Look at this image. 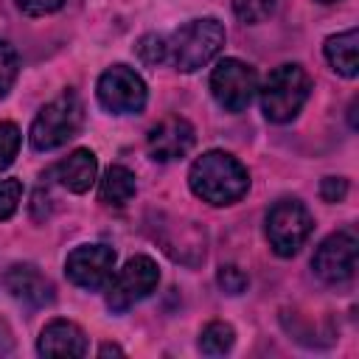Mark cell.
Wrapping results in <instances>:
<instances>
[{
  "label": "cell",
  "mask_w": 359,
  "mask_h": 359,
  "mask_svg": "<svg viewBox=\"0 0 359 359\" xmlns=\"http://www.w3.org/2000/svg\"><path fill=\"white\" fill-rule=\"evenodd\" d=\"M191 191L208 205H233L250 188L247 168L227 151H208L202 154L188 171Z\"/></svg>",
  "instance_id": "1"
},
{
  "label": "cell",
  "mask_w": 359,
  "mask_h": 359,
  "mask_svg": "<svg viewBox=\"0 0 359 359\" xmlns=\"http://www.w3.org/2000/svg\"><path fill=\"white\" fill-rule=\"evenodd\" d=\"M81 123H84V104L73 90H65L39 109V115L31 123L28 140L36 151H50L73 140Z\"/></svg>",
  "instance_id": "2"
},
{
  "label": "cell",
  "mask_w": 359,
  "mask_h": 359,
  "mask_svg": "<svg viewBox=\"0 0 359 359\" xmlns=\"http://www.w3.org/2000/svg\"><path fill=\"white\" fill-rule=\"evenodd\" d=\"M222 48H224V25L213 17H202L174 31L168 42V59L174 62L177 70L194 73L205 67Z\"/></svg>",
  "instance_id": "3"
},
{
  "label": "cell",
  "mask_w": 359,
  "mask_h": 359,
  "mask_svg": "<svg viewBox=\"0 0 359 359\" xmlns=\"http://www.w3.org/2000/svg\"><path fill=\"white\" fill-rule=\"evenodd\" d=\"M311 93V79L300 65L275 67L261 87V109L272 123L292 121Z\"/></svg>",
  "instance_id": "4"
},
{
  "label": "cell",
  "mask_w": 359,
  "mask_h": 359,
  "mask_svg": "<svg viewBox=\"0 0 359 359\" xmlns=\"http://www.w3.org/2000/svg\"><path fill=\"white\" fill-rule=\"evenodd\" d=\"M311 230L314 219L300 199H278L266 213V238L280 258L294 255L306 244Z\"/></svg>",
  "instance_id": "5"
},
{
  "label": "cell",
  "mask_w": 359,
  "mask_h": 359,
  "mask_svg": "<svg viewBox=\"0 0 359 359\" xmlns=\"http://www.w3.org/2000/svg\"><path fill=\"white\" fill-rule=\"evenodd\" d=\"M356 255H359L356 233L353 230H337L317 247V252L311 258V269L323 283L345 286L356 275Z\"/></svg>",
  "instance_id": "6"
},
{
  "label": "cell",
  "mask_w": 359,
  "mask_h": 359,
  "mask_svg": "<svg viewBox=\"0 0 359 359\" xmlns=\"http://www.w3.org/2000/svg\"><path fill=\"white\" fill-rule=\"evenodd\" d=\"M157 280H160L157 264L149 255H135V258H129L118 269L115 280L109 283V289H107V306L112 311H126L135 303H140L143 297H149L157 289Z\"/></svg>",
  "instance_id": "7"
},
{
  "label": "cell",
  "mask_w": 359,
  "mask_h": 359,
  "mask_svg": "<svg viewBox=\"0 0 359 359\" xmlns=\"http://www.w3.org/2000/svg\"><path fill=\"white\" fill-rule=\"evenodd\" d=\"M258 90V76L238 59H222L210 73V93L227 112H244Z\"/></svg>",
  "instance_id": "8"
},
{
  "label": "cell",
  "mask_w": 359,
  "mask_h": 359,
  "mask_svg": "<svg viewBox=\"0 0 359 359\" xmlns=\"http://www.w3.org/2000/svg\"><path fill=\"white\" fill-rule=\"evenodd\" d=\"M98 101L112 115H135L146 107V84L132 67L112 65L98 79Z\"/></svg>",
  "instance_id": "9"
},
{
  "label": "cell",
  "mask_w": 359,
  "mask_h": 359,
  "mask_svg": "<svg viewBox=\"0 0 359 359\" xmlns=\"http://www.w3.org/2000/svg\"><path fill=\"white\" fill-rule=\"evenodd\" d=\"M112 269H115V250L107 244L76 247L65 261V272H67L70 283L90 289V292L107 286V280L112 278Z\"/></svg>",
  "instance_id": "10"
},
{
  "label": "cell",
  "mask_w": 359,
  "mask_h": 359,
  "mask_svg": "<svg viewBox=\"0 0 359 359\" xmlns=\"http://www.w3.org/2000/svg\"><path fill=\"white\" fill-rule=\"evenodd\" d=\"M194 126L185 121V118H163L157 126L149 129V137H146V149L151 154V160L157 163H171V160H180L185 157L191 149H194Z\"/></svg>",
  "instance_id": "11"
},
{
  "label": "cell",
  "mask_w": 359,
  "mask_h": 359,
  "mask_svg": "<svg viewBox=\"0 0 359 359\" xmlns=\"http://www.w3.org/2000/svg\"><path fill=\"white\" fill-rule=\"evenodd\" d=\"M3 283H6V289H8L17 300H22V303L31 306V309L50 306L53 297H56L53 283H50L34 264H14V266H8L6 275H3Z\"/></svg>",
  "instance_id": "12"
},
{
  "label": "cell",
  "mask_w": 359,
  "mask_h": 359,
  "mask_svg": "<svg viewBox=\"0 0 359 359\" xmlns=\"http://www.w3.org/2000/svg\"><path fill=\"white\" fill-rule=\"evenodd\" d=\"M36 351L42 356H84L87 353V337L76 323L53 320L42 328Z\"/></svg>",
  "instance_id": "13"
},
{
  "label": "cell",
  "mask_w": 359,
  "mask_h": 359,
  "mask_svg": "<svg viewBox=\"0 0 359 359\" xmlns=\"http://www.w3.org/2000/svg\"><path fill=\"white\" fill-rule=\"evenodd\" d=\"M95 174H98V160L90 149H76L70 151L65 160H59L48 177H53L59 185H65L67 191L73 194H84L90 191V185L95 182Z\"/></svg>",
  "instance_id": "14"
},
{
  "label": "cell",
  "mask_w": 359,
  "mask_h": 359,
  "mask_svg": "<svg viewBox=\"0 0 359 359\" xmlns=\"http://www.w3.org/2000/svg\"><path fill=\"white\" fill-rule=\"evenodd\" d=\"M325 59L331 62V67L345 76L353 79L359 73V31L348 28L342 34H334L325 39Z\"/></svg>",
  "instance_id": "15"
},
{
  "label": "cell",
  "mask_w": 359,
  "mask_h": 359,
  "mask_svg": "<svg viewBox=\"0 0 359 359\" xmlns=\"http://www.w3.org/2000/svg\"><path fill=\"white\" fill-rule=\"evenodd\" d=\"M137 185H135V174L126 168V165H109L104 180H101V188H98V196L104 205L109 208H123L132 196H135Z\"/></svg>",
  "instance_id": "16"
},
{
  "label": "cell",
  "mask_w": 359,
  "mask_h": 359,
  "mask_svg": "<svg viewBox=\"0 0 359 359\" xmlns=\"http://www.w3.org/2000/svg\"><path fill=\"white\" fill-rule=\"evenodd\" d=\"M233 342H236V331H233V325H227L222 320L208 323L199 334V351L205 356H224L233 348Z\"/></svg>",
  "instance_id": "17"
},
{
  "label": "cell",
  "mask_w": 359,
  "mask_h": 359,
  "mask_svg": "<svg viewBox=\"0 0 359 359\" xmlns=\"http://www.w3.org/2000/svg\"><path fill=\"white\" fill-rule=\"evenodd\" d=\"M135 53H137V59L143 65H151L154 67V65H160V62L168 59V42L163 36H157V34H146V36L137 39Z\"/></svg>",
  "instance_id": "18"
},
{
  "label": "cell",
  "mask_w": 359,
  "mask_h": 359,
  "mask_svg": "<svg viewBox=\"0 0 359 359\" xmlns=\"http://www.w3.org/2000/svg\"><path fill=\"white\" fill-rule=\"evenodd\" d=\"M278 8V0H233V11L241 22H261L272 17Z\"/></svg>",
  "instance_id": "19"
},
{
  "label": "cell",
  "mask_w": 359,
  "mask_h": 359,
  "mask_svg": "<svg viewBox=\"0 0 359 359\" xmlns=\"http://www.w3.org/2000/svg\"><path fill=\"white\" fill-rule=\"evenodd\" d=\"M17 149H20V129L8 121H0V171L11 165V160L17 157Z\"/></svg>",
  "instance_id": "20"
},
{
  "label": "cell",
  "mask_w": 359,
  "mask_h": 359,
  "mask_svg": "<svg viewBox=\"0 0 359 359\" xmlns=\"http://www.w3.org/2000/svg\"><path fill=\"white\" fill-rule=\"evenodd\" d=\"M216 283H219V289H222L224 294H241V292L250 286V278H247L236 264H227V266L219 269Z\"/></svg>",
  "instance_id": "21"
},
{
  "label": "cell",
  "mask_w": 359,
  "mask_h": 359,
  "mask_svg": "<svg viewBox=\"0 0 359 359\" xmlns=\"http://www.w3.org/2000/svg\"><path fill=\"white\" fill-rule=\"evenodd\" d=\"M22 196V182L20 180H0V222L11 219Z\"/></svg>",
  "instance_id": "22"
},
{
  "label": "cell",
  "mask_w": 359,
  "mask_h": 359,
  "mask_svg": "<svg viewBox=\"0 0 359 359\" xmlns=\"http://www.w3.org/2000/svg\"><path fill=\"white\" fill-rule=\"evenodd\" d=\"M17 53L8 42H0V98L11 90L14 79H17Z\"/></svg>",
  "instance_id": "23"
},
{
  "label": "cell",
  "mask_w": 359,
  "mask_h": 359,
  "mask_svg": "<svg viewBox=\"0 0 359 359\" xmlns=\"http://www.w3.org/2000/svg\"><path fill=\"white\" fill-rule=\"evenodd\" d=\"M320 196L325 202H342L348 196V180L345 177H325L320 182Z\"/></svg>",
  "instance_id": "24"
},
{
  "label": "cell",
  "mask_w": 359,
  "mask_h": 359,
  "mask_svg": "<svg viewBox=\"0 0 359 359\" xmlns=\"http://www.w3.org/2000/svg\"><path fill=\"white\" fill-rule=\"evenodd\" d=\"M65 6V0H17V8L28 17H42V14H53Z\"/></svg>",
  "instance_id": "25"
},
{
  "label": "cell",
  "mask_w": 359,
  "mask_h": 359,
  "mask_svg": "<svg viewBox=\"0 0 359 359\" xmlns=\"http://www.w3.org/2000/svg\"><path fill=\"white\" fill-rule=\"evenodd\" d=\"M31 213H34V219L36 222H42L48 213H50V196H48V191H34V202H31Z\"/></svg>",
  "instance_id": "26"
},
{
  "label": "cell",
  "mask_w": 359,
  "mask_h": 359,
  "mask_svg": "<svg viewBox=\"0 0 359 359\" xmlns=\"http://www.w3.org/2000/svg\"><path fill=\"white\" fill-rule=\"evenodd\" d=\"M11 351V331H8V325L0 320V353H8Z\"/></svg>",
  "instance_id": "27"
},
{
  "label": "cell",
  "mask_w": 359,
  "mask_h": 359,
  "mask_svg": "<svg viewBox=\"0 0 359 359\" xmlns=\"http://www.w3.org/2000/svg\"><path fill=\"white\" fill-rule=\"evenodd\" d=\"M98 356H123V348H118V345H101L98 348Z\"/></svg>",
  "instance_id": "28"
},
{
  "label": "cell",
  "mask_w": 359,
  "mask_h": 359,
  "mask_svg": "<svg viewBox=\"0 0 359 359\" xmlns=\"http://www.w3.org/2000/svg\"><path fill=\"white\" fill-rule=\"evenodd\" d=\"M351 126H353V129H356V101H353V104H351Z\"/></svg>",
  "instance_id": "29"
},
{
  "label": "cell",
  "mask_w": 359,
  "mask_h": 359,
  "mask_svg": "<svg viewBox=\"0 0 359 359\" xmlns=\"http://www.w3.org/2000/svg\"><path fill=\"white\" fill-rule=\"evenodd\" d=\"M320 3H334V0H320Z\"/></svg>",
  "instance_id": "30"
}]
</instances>
